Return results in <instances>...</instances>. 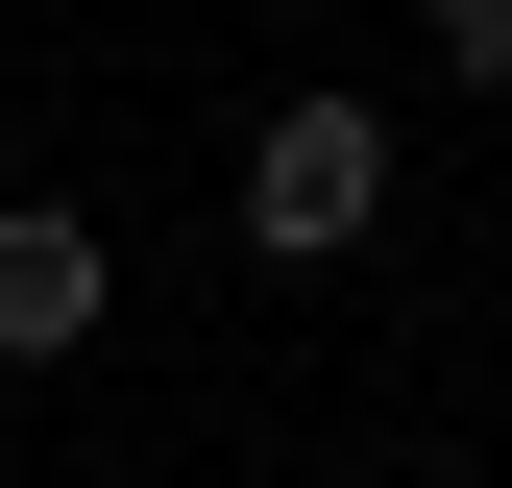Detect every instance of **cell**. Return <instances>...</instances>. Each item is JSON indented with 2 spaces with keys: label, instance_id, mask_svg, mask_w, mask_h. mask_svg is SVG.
<instances>
[{
  "label": "cell",
  "instance_id": "cell-1",
  "mask_svg": "<svg viewBox=\"0 0 512 488\" xmlns=\"http://www.w3.org/2000/svg\"><path fill=\"white\" fill-rule=\"evenodd\" d=\"M366 220H391V122L366 98H269L244 122V244H269V269H342Z\"/></svg>",
  "mask_w": 512,
  "mask_h": 488
},
{
  "label": "cell",
  "instance_id": "cell-3",
  "mask_svg": "<svg viewBox=\"0 0 512 488\" xmlns=\"http://www.w3.org/2000/svg\"><path fill=\"white\" fill-rule=\"evenodd\" d=\"M439 74H464V98H512V0H439Z\"/></svg>",
  "mask_w": 512,
  "mask_h": 488
},
{
  "label": "cell",
  "instance_id": "cell-2",
  "mask_svg": "<svg viewBox=\"0 0 512 488\" xmlns=\"http://www.w3.org/2000/svg\"><path fill=\"white\" fill-rule=\"evenodd\" d=\"M98 293H122V269H98V220H74V196H0V366H74V342H98Z\"/></svg>",
  "mask_w": 512,
  "mask_h": 488
}]
</instances>
